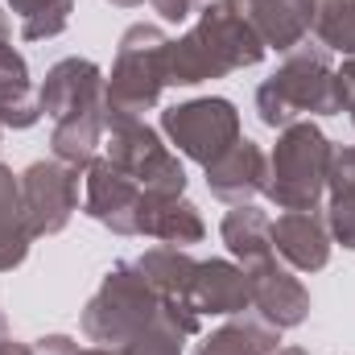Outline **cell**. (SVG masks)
Masks as SVG:
<instances>
[{
    "label": "cell",
    "instance_id": "23",
    "mask_svg": "<svg viewBox=\"0 0 355 355\" xmlns=\"http://www.w3.org/2000/svg\"><path fill=\"white\" fill-rule=\"evenodd\" d=\"M137 268L149 277V285L166 297V302H186L190 293V281H194V268L198 261L186 252V248H174V244H162V248H149L145 257H137Z\"/></svg>",
    "mask_w": 355,
    "mask_h": 355
},
{
    "label": "cell",
    "instance_id": "19",
    "mask_svg": "<svg viewBox=\"0 0 355 355\" xmlns=\"http://www.w3.org/2000/svg\"><path fill=\"white\" fill-rule=\"evenodd\" d=\"M327 232L335 244H343L347 252H355V145L335 149L331 157V174H327Z\"/></svg>",
    "mask_w": 355,
    "mask_h": 355
},
{
    "label": "cell",
    "instance_id": "24",
    "mask_svg": "<svg viewBox=\"0 0 355 355\" xmlns=\"http://www.w3.org/2000/svg\"><path fill=\"white\" fill-rule=\"evenodd\" d=\"M314 37L331 54H355V0H314Z\"/></svg>",
    "mask_w": 355,
    "mask_h": 355
},
{
    "label": "cell",
    "instance_id": "9",
    "mask_svg": "<svg viewBox=\"0 0 355 355\" xmlns=\"http://www.w3.org/2000/svg\"><path fill=\"white\" fill-rule=\"evenodd\" d=\"M240 268H244V281H248V302L268 327L293 331V327L306 322L310 289L285 265H277V257H265V261H252V265H240Z\"/></svg>",
    "mask_w": 355,
    "mask_h": 355
},
{
    "label": "cell",
    "instance_id": "28",
    "mask_svg": "<svg viewBox=\"0 0 355 355\" xmlns=\"http://www.w3.org/2000/svg\"><path fill=\"white\" fill-rule=\"evenodd\" d=\"M33 352L37 355H79V343L71 335H42L33 343Z\"/></svg>",
    "mask_w": 355,
    "mask_h": 355
},
{
    "label": "cell",
    "instance_id": "7",
    "mask_svg": "<svg viewBox=\"0 0 355 355\" xmlns=\"http://www.w3.org/2000/svg\"><path fill=\"white\" fill-rule=\"evenodd\" d=\"M162 132L170 137V145L182 157H190L207 170L215 157H223L240 141V112L223 95L186 99V103H174L162 112Z\"/></svg>",
    "mask_w": 355,
    "mask_h": 355
},
{
    "label": "cell",
    "instance_id": "35",
    "mask_svg": "<svg viewBox=\"0 0 355 355\" xmlns=\"http://www.w3.org/2000/svg\"><path fill=\"white\" fill-rule=\"evenodd\" d=\"M272 355H310V352H302V347H277Z\"/></svg>",
    "mask_w": 355,
    "mask_h": 355
},
{
    "label": "cell",
    "instance_id": "5",
    "mask_svg": "<svg viewBox=\"0 0 355 355\" xmlns=\"http://www.w3.org/2000/svg\"><path fill=\"white\" fill-rule=\"evenodd\" d=\"M162 310V293L149 285V277L137 268V261H120L107 268L99 289L83 306V335L99 347H120L137 331H145Z\"/></svg>",
    "mask_w": 355,
    "mask_h": 355
},
{
    "label": "cell",
    "instance_id": "37",
    "mask_svg": "<svg viewBox=\"0 0 355 355\" xmlns=\"http://www.w3.org/2000/svg\"><path fill=\"white\" fill-rule=\"evenodd\" d=\"M347 112H352V124H355V99H352V103H347Z\"/></svg>",
    "mask_w": 355,
    "mask_h": 355
},
{
    "label": "cell",
    "instance_id": "34",
    "mask_svg": "<svg viewBox=\"0 0 355 355\" xmlns=\"http://www.w3.org/2000/svg\"><path fill=\"white\" fill-rule=\"evenodd\" d=\"M107 4H116V8H137V4H145V0H107Z\"/></svg>",
    "mask_w": 355,
    "mask_h": 355
},
{
    "label": "cell",
    "instance_id": "29",
    "mask_svg": "<svg viewBox=\"0 0 355 355\" xmlns=\"http://www.w3.org/2000/svg\"><path fill=\"white\" fill-rule=\"evenodd\" d=\"M335 75H339V87H343L347 103H352V99H355V54H347V58H343V67H339Z\"/></svg>",
    "mask_w": 355,
    "mask_h": 355
},
{
    "label": "cell",
    "instance_id": "14",
    "mask_svg": "<svg viewBox=\"0 0 355 355\" xmlns=\"http://www.w3.org/2000/svg\"><path fill=\"white\" fill-rule=\"evenodd\" d=\"M236 8L252 21L265 50L277 54L297 50L314 29V0H240Z\"/></svg>",
    "mask_w": 355,
    "mask_h": 355
},
{
    "label": "cell",
    "instance_id": "12",
    "mask_svg": "<svg viewBox=\"0 0 355 355\" xmlns=\"http://www.w3.org/2000/svg\"><path fill=\"white\" fill-rule=\"evenodd\" d=\"M265 186H268V153L248 137H240L223 157H215L207 166V190L219 202H232V207L252 202L257 194H265Z\"/></svg>",
    "mask_w": 355,
    "mask_h": 355
},
{
    "label": "cell",
    "instance_id": "31",
    "mask_svg": "<svg viewBox=\"0 0 355 355\" xmlns=\"http://www.w3.org/2000/svg\"><path fill=\"white\" fill-rule=\"evenodd\" d=\"M0 355H37V352H33V343H17V339H4V343H0Z\"/></svg>",
    "mask_w": 355,
    "mask_h": 355
},
{
    "label": "cell",
    "instance_id": "2",
    "mask_svg": "<svg viewBox=\"0 0 355 355\" xmlns=\"http://www.w3.org/2000/svg\"><path fill=\"white\" fill-rule=\"evenodd\" d=\"M347 112V95L331 67V50L302 42L285 54V62L257 87V116L268 128H289L302 116H339Z\"/></svg>",
    "mask_w": 355,
    "mask_h": 355
},
{
    "label": "cell",
    "instance_id": "36",
    "mask_svg": "<svg viewBox=\"0 0 355 355\" xmlns=\"http://www.w3.org/2000/svg\"><path fill=\"white\" fill-rule=\"evenodd\" d=\"M8 339V318H4V310H0V343Z\"/></svg>",
    "mask_w": 355,
    "mask_h": 355
},
{
    "label": "cell",
    "instance_id": "26",
    "mask_svg": "<svg viewBox=\"0 0 355 355\" xmlns=\"http://www.w3.org/2000/svg\"><path fill=\"white\" fill-rule=\"evenodd\" d=\"M71 12H75V0H58L50 8H37L33 17L21 21V37L25 42H50V37H58L71 25Z\"/></svg>",
    "mask_w": 355,
    "mask_h": 355
},
{
    "label": "cell",
    "instance_id": "13",
    "mask_svg": "<svg viewBox=\"0 0 355 355\" xmlns=\"http://www.w3.org/2000/svg\"><path fill=\"white\" fill-rule=\"evenodd\" d=\"M272 252L297 272H318L331 265V232L318 211H285L272 223Z\"/></svg>",
    "mask_w": 355,
    "mask_h": 355
},
{
    "label": "cell",
    "instance_id": "39",
    "mask_svg": "<svg viewBox=\"0 0 355 355\" xmlns=\"http://www.w3.org/2000/svg\"><path fill=\"white\" fill-rule=\"evenodd\" d=\"M0 132H4V124H0Z\"/></svg>",
    "mask_w": 355,
    "mask_h": 355
},
{
    "label": "cell",
    "instance_id": "1",
    "mask_svg": "<svg viewBox=\"0 0 355 355\" xmlns=\"http://www.w3.org/2000/svg\"><path fill=\"white\" fill-rule=\"evenodd\" d=\"M265 58V42L252 29V21L227 4L215 0L198 12V21L170 42L166 54V83L170 87H194L207 79H223L232 71H248Z\"/></svg>",
    "mask_w": 355,
    "mask_h": 355
},
{
    "label": "cell",
    "instance_id": "27",
    "mask_svg": "<svg viewBox=\"0 0 355 355\" xmlns=\"http://www.w3.org/2000/svg\"><path fill=\"white\" fill-rule=\"evenodd\" d=\"M153 8H157V17L162 21H170V25H182L186 17H194L198 12V4L194 0H149Z\"/></svg>",
    "mask_w": 355,
    "mask_h": 355
},
{
    "label": "cell",
    "instance_id": "6",
    "mask_svg": "<svg viewBox=\"0 0 355 355\" xmlns=\"http://www.w3.org/2000/svg\"><path fill=\"white\" fill-rule=\"evenodd\" d=\"M107 124V162L132 178L149 194H182L186 190V170L178 153L149 128L141 116H103Z\"/></svg>",
    "mask_w": 355,
    "mask_h": 355
},
{
    "label": "cell",
    "instance_id": "3",
    "mask_svg": "<svg viewBox=\"0 0 355 355\" xmlns=\"http://www.w3.org/2000/svg\"><path fill=\"white\" fill-rule=\"evenodd\" d=\"M335 145L327 132L310 120H297L277 132V145L268 153V186L265 194L281 211H318L327 194Z\"/></svg>",
    "mask_w": 355,
    "mask_h": 355
},
{
    "label": "cell",
    "instance_id": "25",
    "mask_svg": "<svg viewBox=\"0 0 355 355\" xmlns=\"http://www.w3.org/2000/svg\"><path fill=\"white\" fill-rule=\"evenodd\" d=\"M190 335L178 327L174 318L166 310H157V318L145 331H137L128 343H120V355H182V343Z\"/></svg>",
    "mask_w": 355,
    "mask_h": 355
},
{
    "label": "cell",
    "instance_id": "10",
    "mask_svg": "<svg viewBox=\"0 0 355 355\" xmlns=\"http://www.w3.org/2000/svg\"><path fill=\"white\" fill-rule=\"evenodd\" d=\"M87 194H83V215L103 223L116 236H137V207H141V186L124 170H116L107 157H95L87 170Z\"/></svg>",
    "mask_w": 355,
    "mask_h": 355
},
{
    "label": "cell",
    "instance_id": "16",
    "mask_svg": "<svg viewBox=\"0 0 355 355\" xmlns=\"http://www.w3.org/2000/svg\"><path fill=\"white\" fill-rule=\"evenodd\" d=\"M186 302L207 318H236L244 314L252 302H248V281H244V268L232 265V261H198L194 268V281H190V293Z\"/></svg>",
    "mask_w": 355,
    "mask_h": 355
},
{
    "label": "cell",
    "instance_id": "11",
    "mask_svg": "<svg viewBox=\"0 0 355 355\" xmlns=\"http://www.w3.org/2000/svg\"><path fill=\"white\" fill-rule=\"evenodd\" d=\"M37 103H42V116H50V120L95 107V103H103V71L91 58H62L46 71V79L37 87Z\"/></svg>",
    "mask_w": 355,
    "mask_h": 355
},
{
    "label": "cell",
    "instance_id": "30",
    "mask_svg": "<svg viewBox=\"0 0 355 355\" xmlns=\"http://www.w3.org/2000/svg\"><path fill=\"white\" fill-rule=\"evenodd\" d=\"M8 4H12V12L25 21V17H33L37 8H50V4H58V0H8Z\"/></svg>",
    "mask_w": 355,
    "mask_h": 355
},
{
    "label": "cell",
    "instance_id": "8",
    "mask_svg": "<svg viewBox=\"0 0 355 355\" xmlns=\"http://www.w3.org/2000/svg\"><path fill=\"white\" fill-rule=\"evenodd\" d=\"M21 207H25V223L29 236H58L71 215L79 211V170L62 166V162H33L21 174Z\"/></svg>",
    "mask_w": 355,
    "mask_h": 355
},
{
    "label": "cell",
    "instance_id": "22",
    "mask_svg": "<svg viewBox=\"0 0 355 355\" xmlns=\"http://www.w3.org/2000/svg\"><path fill=\"white\" fill-rule=\"evenodd\" d=\"M281 343V331L265 318H232L219 331H211L194 355H272Z\"/></svg>",
    "mask_w": 355,
    "mask_h": 355
},
{
    "label": "cell",
    "instance_id": "38",
    "mask_svg": "<svg viewBox=\"0 0 355 355\" xmlns=\"http://www.w3.org/2000/svg\"><path fill=\"white\" fill-rule=\"evenodd\" d=\"M227 4H240V0H227Z\"/></svg>",
    "mask_w": 355,
    "mask_h": 355
},
{
    "label": "cell",
    "instance_id": "15",
    "mask_svg": "<svg viewBox=\"0 0 355 355\" xmlns=\"http://www.w3.org/2000/svg\"><path fill=\"white\" fill-rule=\"evenodd\" d=\"M137 236H149V240H162V244H174V248H190L207 236L202 227V215L194 202H186L182 194H141V207H137Z\"/></svg>",
    "mask_w": 355,
    "mask_h": 355
},
{
    "label": "cell",
    "instance_id": "21",
    "mask_svg": "<svg viewBox=\"0 0 355 355\" xmlns=\"http://www.w3.org/2000/svg\"><path fill=\"white\" fill-rule=\"evenodd\" d=\"M227 252L240 261V265H252V261H265L272 257V219H268L261 207L252 202H240L223 215V227H219Z\"/></svg>",
    "mask_w": 355,
    "mask_h": 355
},
{
    "label": "cell",
    "instance_id": "33",
    "mask_svg": "<svg viewBox=\"0 0 355 355\" xmlns=\"http://www.w3.org/2000/svg\"><path fill=\"white\" fill-rule=\"evenodd\" d=\"M79 355H120V347H87V352H79Z\"/></svg>",
    "mask_w": 355,
    "mask_h": 355
},
{
    "label": "cell",
    "instance_id": "20",
    "mask_svg": "<svg viewBox=\"0 0 355 355\" xmlns=\"http://www.w3.org/2000/svg\"><path fill=\"white\" fill-rule=\"evenodd\" d=\"M29 223H25V207H21V178L0 162V272H12L25 265L29 257Z\"/></svg>",
    "mask_w": 355,
    "mask_h": 355
},
{
    "label": "cell",
    "instance_id": "32",
    "mask_svg": "<svg viewBox=\"0 0 355 355\" xmlns=\"http://www.w3.org/2000/svg\"><path fill=\"white\" fill-rule=\"evenodd\" d=\"M8 42H12V29H8V17L0 8V50H8Z\"/></svg>",
    "mask_w": 355,
    "mask_h": 355
},
{
    "label": "cell",
    "instance_id": "4",
    "mask_svg": "<svg viewBox=\"0 0 355 355\" xmlns=\"http://www.w3.org/2000/svg\"><path fill=\"white\" fill-rule=\"evenodd\" d=\"M166 54H170V37L162 25L137 21L124 29L120 46H116V62L112 75L103 79V116H141L149 112L166 83Z\"/></svg>",
    "mask_w": 355,
    "mask_h": 355
},
{
    "label": "cell",
    "instance_id": "18",
    "mask_svg": "<svg viewBox=\"0 0 355 355\" xmlns=\"http://www.w3.org/2000/svg\"><path fill=\"white\" fill-rule=\"evenodd\" d=\"M37 120H42L37 87L29 79L25 58L8 46V50H0V124L4 128H33Z\"/></svg>",
    "mask_w": 355,
    "mask_h": 355
},
{
    "label": "cell",
    "instance_id": "17",
    "mask_svg": "<svg viewBox=\"0 0 355 355\" xmlns=\"http://www.w3.org/2000/svg\"><path fill=\"white\" fill-rule=\"evenodd\" d=\"M103 132H107V124H103V103L54 120V132H50L54 162H62V166H71V170H87L91 162H95V149L103 145Z\"/></svg>",
    "mask_w": 355,
    "mask_h": 355
}]
</instances>
